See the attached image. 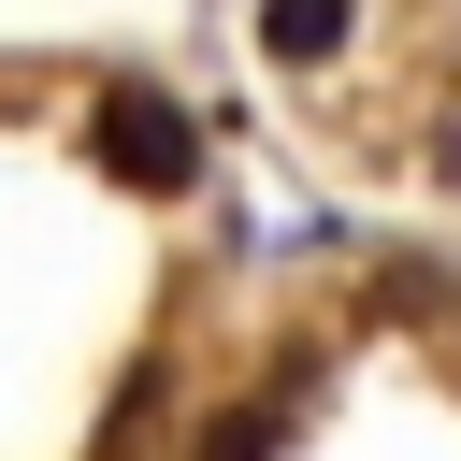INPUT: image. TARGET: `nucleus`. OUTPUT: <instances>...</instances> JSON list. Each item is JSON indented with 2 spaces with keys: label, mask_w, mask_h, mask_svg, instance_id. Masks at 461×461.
<instances>
[{
  "label": "nucleus",
  "mask_w": 461,
  "mask_h": 461,
  "mask_svg": "<svg viewBox=\"0 0 461 461\" xmlns=\"http://www.w3.org/2000/svg\"><path fill=\"white\" fill-rule=\"evenodd\" d=\"M288 447V418L274 403H230V418H202V461H274Z\"/></svg>",
  "instance_id": "nucleus-3"
},
{
  "label": "nucleus",
  "mask_w": 461,
  "mask_h": 461,
  "mask_svg": "<svg viewBox=\"0 0 461 461\" xmlns=\"http://www.w3.org/2000/svg\"><path fill=\"white\" fill-rule=\"evenodd\" d=\"M346 29H360V0H259V58H288V72L346 58Z\"/></svg>",
  "instance_id": "nucleus-2"
},
{
  "label": "nucleus",
  "mask_w": 461,
  "mask_h": 461,
  "mask_svg": "<svg viewBox=\"0 0 461 461\" xmlns=\"http://www.w3.org/2000/svg\"><path fill=\"white\" fill-rule=\"evenodd\" d=\"M86 144H101V173H115L130 202H173V187H202V130H187V101H158V86H101Z\"/></svg>",
  "instance_id": "nucleus-1"
},
{
  "label": "nucleus",
  "mask_w": 461,
  "mask_h": 461,
  "mask_svg": "<svg viewBox=\"0 0 461 461\" xmlns=\"http://www.w3.org/2000/svg\"><path fill=\"white\" fill-rule=\"evenodd\" d=\"M432 158H447V187H461V101H447V130H432Z\"/></svg>",
  "instance_id": "nucleus-4"
}]
</instances>
